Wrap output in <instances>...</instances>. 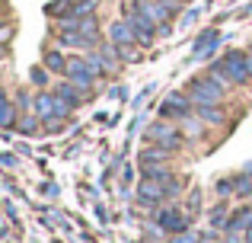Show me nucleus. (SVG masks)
Returning a JSON list of instances; mask_svg holds the SVG:
<instances>
[{"instance_id":"nucleus-18","label":"nucleus","mask_w":252,"mask_h":243,"mask_svg":"<svg viewBox=\"0 0 252 243\" xmlns=\"http://www.w3.org/2000/svg\"><path fill=\"white\" fill-rule=\"evenodd\" d=\"M233 189H236V195H249L252 192V179H249V176H236Z\"/></svg>"},{"instance_id":"nucleus-10","label":"nucleus","mask_w":252,"mask_h":243,"mask_svg":"<svg viewBox=\"0 0 252 243\" xmlns=\"http://www.w3.org/2000/svg\"><path fill=\"white\" fill-rule=\"evenodd\" d=\"M125 19H128V23L134 26V32H137V42H150V35L157 32V26L150 23V19L144 16V13H137V10H131V13H128Z\"/></svg>"},{"instance_id":"nucleus-17","label":"nucleus","mask_w":252,"mask_h":243,"mask_svg":"<svg viewBox=\"0 0 252 243\" xmlns=\"http://www.w3.org/2000/svg\"><path fill=\"white\" fill-rule=\"evenodd\" d=\"M208 77L217 83V87H223V90H227V87H233V80H230V77L223 74V68H211V70H208Z\"/></svg>"},{"instance_id":"nucleus-23","label":"nucleus","mask_w":252,"mask_h":243,"mask_svg":"<svg viewBox=\"0 0 252 243\" xmlns=\"http://www.w3.org/2000/svg\"><path fill=\"white\" fill-rule=\"evenodd\" d=\"M198 243H217V240H208V237H204V240H198Z\"/></svg>"},{"instance_id":"nucleus-8","label":"nucleus","mask_w":252,"mask_h":243,"mask_svg":"<svg viewBox=\"0 0 252 243\" xmlns=\"http://www.w3.org/2000/svg\"><path fill=\"white\" fill-rule=\"evenodd\" d=\"M166 182L163 179H157V176H144L141 179V186H137V192H141V199L144 202H160L163 195H166Z\"/></svg>"},{"instance_id":"nucleus-21","label":"nucleus","mask_w":252,"mask_h":243,"mask_svg":"<svg viewBox=\"0 0 252 243\" xmlns=\"http://www.w3.org/2000/svg\"><path fill=\"white\" fill-rule=\"evenodd\" d=\"M185 131H189V135H198V131H201V125H198V122H189V125H185Z\"/></svg>"},{"instance_id":"nucleus-13","label":"nucleus","mask_w":252,"mask_h":243,"mask_svg":"<svg viewBox=\"0 0 252 243\" xmlns=\"http://www.w3.org/2000/svg\"><path fill=\"white\" fill-rule=\"evenodd\" d=\"M55 93L61 96V100L67 103L70 109H74L77 103H80V93H77V83H61V87H55Z\"/></svg>"},{"instance_id":"nucleus-1","label":"nucleus","mask_w":252,"mask_h":243,"mask_svg":"<svg viewBox=\"0 0 252 243\" xmlns=\"http://www.w3.org/2000/svg\"><path fill=\"white\" fill-rule=\"evenodd\" d=\"M189 100H191V106H220V100H223V87H217L211 77H201V80L191 83Z\"/></svg>"},{"instance_id":"nucleus-9","label":"nucleus","mask_w":252,"mask_h":243,"mask_svg":"<svg viewBox=\"0 0 252 243\" xmlns=\"http://www.w3.org/2000/svg\"><path fill=\"white\" fill-rule=\"evenodd\" d=\"M109 38H112V45H131V42H137V32L128 19H118V23L109 26Z\"/></svg>"},{"instance_id":"nucleus-2","label":"nucleus","mask_w":252,"mask_h":243,"mask_svg":"<svg viewBox=\"0 0 252 243\" xmlns=\"http://www.w3.org/2000/svg\"><path fill=\"white\" fill-rule=\"evenodd\" d=\"M131 10L144 13L154 26H160V32H166V26H169V19H172V10H166L160 0H131Z\"/></svg>"},{"instance_id":"nucleus-15","label":"nucleus","mask_w":252,"mask_h":243,"mask_svg":"<svg viewBox=\"0 0 252 243\" xmlns=\"http://www.w3.org/2000/svg\"><path fill=\"white\" fill-rule=\"evenodd\" d=\"M13 115H16V112H13V106H10V100H6V93L0 90V125H3V128H6V125H13Z\"/></svg>"},{"instance_id":"nucleus-5","label":"nucleus","mask_w":252,"mask_h":243,"mask_svg":"<svg viewBox=\"0 0 252 243\" xmlns=\"http://www.w3.org/2000/svg\"><path fill=\"white\" fill-rule=\"evenodd\" d=\"M32 106H35V112L42 115V119H55V115H67L70 112V106L58 93H38Z\"/></svg>"},{"instance_id":"nucleus-16","label":"nucleus","mask_w":252,"mask_h":243,"mask_svg":"<svg viewBox=\"0 0 252 243\" xmlns=\"http://www.w3.org/2000/svg\"><path fill=\"white\" fill-rule=\"evenodd\" d=\"M45 68H48V70H58V74H67V61H64L58 51H48V58H45Z\"/></svg>"},{"instance_id":"nucleus-19","label":"nucleus","mask_w":252,"mask_h":243,"mask_svg":"<svg viewBox=\"0 0 252 243\" xmlns=\"http://www.w3.org/2000/svg\"><path fill=\"white\" fill-rule=\"evenodd\" d=\"M16 125H19V131H26V135H29V131H35V119H19Z\"/></svg>"},{"instance_id":"nucleus-22","label":"nucleus","mask_w":252,"mask_h":243,"mask_svg":"<svg viewBox=\"0 0 252 243\" xmlns=\"http://www.w3.org/2000/svg\"><path fill=\"white\" fill-rule=\"evenodd\" d=\"M246 70H249V77H252V51H246Z\"/></svg>"},{"instance_id":"nucleus-3","label":"nucleus","mask_w":252,"mask_h":243,"mask_svg":"<svg viewBox=\"0 0 252 243\" xmlns=\"http://www.w3.org/2000/svg\"><path fill=\"white\" fill-rule=\"evenodd\" d=\"M67 77H70V83H77L80 90H90L93 80L99 77V70L90 64V58H74V61H67Z\"/></svg>"},{"instance_id":"nucleus-14","label":"nucleus","mask_w":252,"mask_h":243,"mask_svg":"<svg viewBox=\"0 0 252 243\" xmlns=\"http://www.w3.org/2000/svg\"><path fill=\"white\" fill-rule=\"evenodd\" d=\"M198 115H201V122H211V125H220L223 122L220 106H198Z\"/></svg>"},{"instance_id":"nucleus-12","label":"nucleus","mask_w":252,"mask_h":243,"mask_svg":"<svg viewBox=\"0 0 252 243\" xmlns=\"http://www.w3.org/2000/svg\"><path fill=\"white\" fill-rule=\"evenodd\" d=\"M169 154H172V150H169V147H163V144H157V147H144V150H141V163H144V167H150V163L166 160Z\"/></svg>"},{"instance_id":"nucleus-11","label":"nucleus","mask_w":252,"mask_h":243,"mask_svg":"<svg viewBox=\"0 0 252 243\" xmlns=\"http://www.w3.org/2000/svg\"><path fill=\"white\" fill-rule=\"evenodd\" d=\"M160 227L163 231H172V234H182L185 227H189V221H185L179 211H163L160 214Z\"/></svg>"},{"instance_id":"nucleus-20","label":"nucleus","mask_w":252,"mask_h":243,"mask_svg":"<svg viewBox=\"0 0 252 243\" xmlns=\"http://www.w3.org/2000/svg\"><path fill=\"white\" fill-rule=\"evenodd\" d=\"M172 243H198V240L191 237V234H176V237H172Z\"/></svg>"},{"instance_id":"nucleus-4","label":"nucleus","mask_w":252,"mask_h":243,"mask_svg":"<svg viewBox=\"0 0 252 243\" xmlns=\"http://www.w3.org/2000/svg\"><path fill=\"white\" fill-rule=\"evenodd\" d=\"M217 68H223V74H227L233 83H246L249 80L246 55H243V51H227V55L220 58V64H217Z\"/></svg>"},{"instance_id":"nucleus-6","label":"nucleus","mask_w":252,"mask_h":243,"mask_svg":"<svg viewBox=\"0 0 252 243\" xmlns=\"http://www.w3.org/2000/svg\"><path fill=\"white\" fill-rule=\"evenodd\" d=\"M150 141L163 144V147H169V150H176L179 128H176V125H169V122H154V125H150Z\"/></svg>"},{"instance_id":"nucleus-7","label":"nucleus","mask_w":252,"mask_h":243,"mask_svg":"<svg viewBox=\"0 0 252 243\" xmlns=\"http://www.w3.org/2000/svg\"><path fill=\"white\" fill-rule=\"evenodd\" d=\"M189 109H191V100H189V96L172 93L169 100L160 106V115H166V119H185V115H189Z\"/></svg>"}]
</instances>
